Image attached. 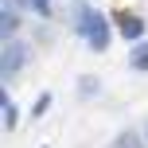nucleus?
<instances>
[{"label":"nucleus","instance_id":"nucleus-1","mask_svg":"<svg viewBox=\"0 0 148 148\" xmlns=\"http://www.w3.org/2000/svg\"><path fill=\"white\" fill-rule=\"evenodd\" d=\"M78 35L86 39L90 51L101 55L105 47H109V39H113V27H109V20H105V12H97V8H78Z\"/></svg>","mask_w":148,"mask_h":148},{"label":"nucleus","instance_id":"nucleus-2","mask_svg":"<svg viewBox=\"0 0 148 148\" xmlns=\"http://www.w3.org/2000/svg\"><path fill=\"white\" fill-rule=\"evenodd\" d=\"M27 59H31V47L23 43V39H4V43H0V74H4V78L20 74L27 66Z\"/></svg>","mask_w":148,"mask_h":148},{"label":"nucleus","instance_id":"nucleus-3","mask_svg":"<svg viewBox=\"0 0 148 148\" xmlns=\"http://www.w3.org/2000/svg\"><path fill=\"white\" fill-rule=\"evenodd\" d=\"M16 27H20V8H16V0H4L0 4V43L16 39Z\"/></svg>","mask_w":148,"mask_h":148},{"label":"nucleus","instance_id":"nucleus-4","mask_svg":"<svg viewBox=\"0 0 148 148\" xmlns=\"http://www.w3.org/2000/svg\"><path fill=\"white\" fill-rule=\"evenodd\" d=\"M117 31L129 39V43H140V39H144V20L133 16V12H121L117 16Z\"/></svg>","mask_w":148,"mask_h":148},{"label":"nucleus","instance_id":"nucleus-5","mask_svg":"<svg viewBox=\"0 0 148 148\" xmlns=\"http://www.w3.org/2000/svg\"><path fill=\"white\" fill-rule=\"evenodd\" d=\"M129 66L148 74V39H140V43H133V55H129Z\"/></svg>","mask_w":148,"mask_h":148},{"label":"nucleus","instance_id":"nucleus-6","mask_svg":"<svg viewBox=\"0 0 148 148\" xmlns=\"http://www.w3.org/2000/svg\"><path fill=\"white\" fill-rule=\"evenodd\" d=\"M113 148H148L144 144V133H133V129H125V133L113 136Z\"/></svg>","mask_w":148,"mask_h":148},{"label":"nucleus","instance_id":"nucleus-7","mask_svg":"<svg viewBox=\"0 0 148 148\" xmlns=\"http://www.w3.org/2000/svg\"><path fill=\"white\" fill-rule=\"evenodd\" d=\"M0 113H4V125H8V129H16V101L4 94V90H0Z\"/></svg>","mask_w":148,"mask_h":148},{"label":"nucleus","instance_id":"nucleus-8","mask_svg":"<svg viewBox=\"0 0 148 148\" xmlns=\"http://www.w3.org/2000/svg\"><path fill=\"white\" fill-rule=\"evenodd\" d=\"M47 109H51V94H39V101H35V105H31V117H35V121H39V117H43V113H47Z\"/></svg>","mask_w":148,"mask_h":148},{"label":"nucleus","instance_id":"nucleus-9","mask_svg":"<svg viewBox=\"0 0 148 148\" xmlns=\"http://www.w3.org/2000/svg\"><path fill=\"white\" fill-rule=\"evenodd\" d=\"M35 16H51V0H27Z\"/></svg>","mask_w":148,"mask_h":148},{"label":"nucleus","instance_id":"nucleus-10","mask_svg":"<svg viewBox=\"0 0 148 148\" xmlns=\"http://www.w3.org/2000/svg\"><path fill=\"white\" fill-rule=\"evenodd\" d=\"M144 144H148V125H144Z\"/></svg>","mask_w":148,"mask_h":148}]
</instances>
